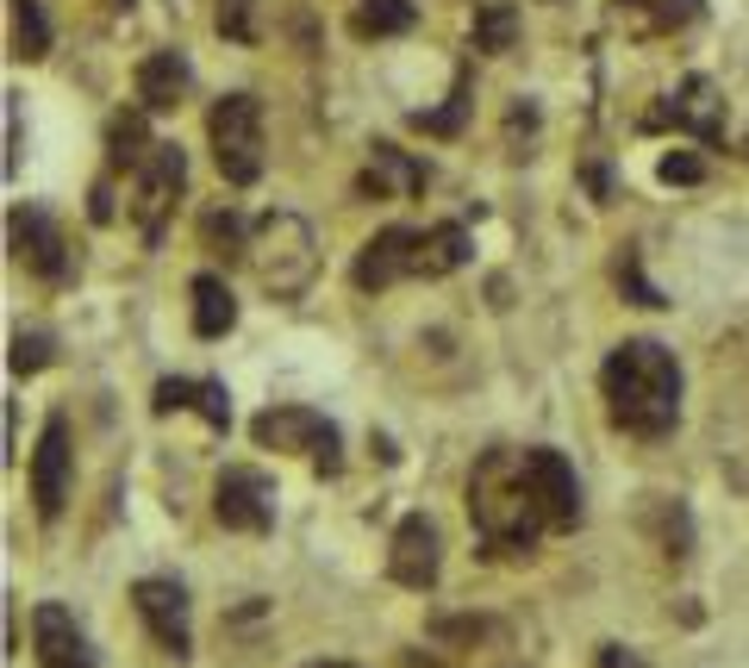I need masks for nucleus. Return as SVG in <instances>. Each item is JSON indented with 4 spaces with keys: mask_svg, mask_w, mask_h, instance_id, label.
Instances as JSON below:
<instances>
[{
    "mask_svg": "<svg viewBox=\"0 0 749 668\" xmlns=\"http://www.w3.org/2000/svg\"><path fill=\"white\" fill-rule=\"evenodd\" d=\"M607 406L631 438H669L681 419V363L656 337H624L600 369Z\"/></svg>",
    "mask_w": 749,
    "mask_h": 668,
    "instance_id": "obj_1",
    "label": "nucleus"
},
{
    "mask_svg": "<svg viewBox=\"0 0 749 668\" xmlns=\"http://www.w3.org/2000/svg\"><path fill=\"white\" fill-rule=\"evenodd\" d=\"M469 519L487 550H531L543 538V507L525 475V450H487L469 475Z\"/></svg>",
    "mask_w": 749,
    "mask_h": 668,
    "instance_id": "obj_2",
    "label": "nucleus"
},
{
    "mask_svg": "<svg viewBox=\"0 0 749 668\" xmlns=\"http://www.w3.org/2000/svg\"><path fill=\"white\" fill-rule=\"evenodd\" d=\"M250 269L275 301H300L319 275V238L300 213H263L250 225Z\"/></svg>",
    "mask_w": 749,
    "mask_h": 668,
    "instance_id": "obj_3",
    "label": "nucleus"
},
{
    "mask_svg": "<svg viewBox=\"0 0 749 668\" xmlns=\"http://www.w3.org/2000/svg\"><path fill=\"white\" fill-rule=\"evenodd\" d=\"M207 144H213V163L231 188H250L263 176V107L256 95H219L207 112Z\"/></svg>",
    "mask_w": 749,
    "mask_h": 668,
    "instance_id": "obj_4",
    "label": "nucleus"
},
{
    "mask_svg": "<svg viewBox=\"0 0 749 668\" xmlns=\"http://www.w3.org/2000/svg\"><path fill=\"white\" fill-rule=\"evenodd\" d=\"M250 438L263 450H300V456H313L319 475L344 469V431L325 413H313V406H269V413L250 419Z\"/></svg>",
    "mask_w": 749,
    "mask_h": 668,
    "instance_id": "obj_5",
    "label": "nucleus"
},
{
    "mask_svg": "<svg viewBox=\"0 0 749 668\" xmlns=\"http://www.w3.org/2000/svg\"><path fill=\"white\" fill-rule=\"evenodd\" d=\"M213 512H219L225 531H244V538H263L275 525V481L250 462H225L219 481H213Z\"/></svg>",
    "mask_w": 749,
    "mask_h": 668,
    "instance_id": "obj_6",
    "label": "nucleus"
},
{
    "mask_svg": "<svg viewBox=\"0 0 749 668\" xmlns=\"http://www.w3.org/2000/svg\"><path fill=\"white\" fill-rule=\"evenodd\" d=\"M131 606H138L144 631L157 637V650L176 656V662H188V656H194L188 588H181V581H169V574H144V581H131Z\"/></svg>",
    "mask_w": 749,
    "mask_h": 668,
    "instance_id": "obj_7",
    "label": "nucleus"
},
{
    "mask_svg": "<svg viewBox=\"0 0 749 668\" xmlns=\"http://www.w3.org/2000/svg\"><path fill=\"white\" fill-rule=\"evenodd\" d=\"M69 475H76V450H69V419L50 413L45 431H38V450H32V507L38 519H57L69 500Z\"/></svg>",
    "mask_w": 749,
    "mask_h": 668,
    "instance_id": "obj_8",
    "label": "nucleus"
},
{
    "mask_svg": "<svg viewBox=\"0 0 749 668\" xmlns=\"http://www.w3.org/2000/svg\"><path fill=\"white\" fill-rule=\"evenodd\" d=\"M437 569H444V543H437V525H431L425 512H406L394 525V543H387V574H394L400 588H437Z\"/></svg>",
    "mask_w": 749,
    "mask_h": 668,
    "instance_id": "obj_9",
    "label": "nucleus"
},
{
    "mask_svg": "<svg viewBox=\"0 0 749 668\" xmlns=\"http://www.w3.org/2000/svg\"><path fill=\"white\" fill-rule=\"evenodd\" d=\"M525 475H531V488H538V507H543L550 525H556V531L581 525V481H574V462L562 456V450L531 444L525 450Z\"/></svg>",
    "mask_w": 749,
    "mask_h": 668,
    "instance_id": "obj_10",
    "label": "nucleus"
},
{
    "mask_svg": "<svg viewBox=\"0 0 749 668\" xmlns=\"http://www.w3.org/2000/svg\"><path fill=\"white\" fill-rule=\"evenodd\" d=\"M181 181H188V157H181V144H157L150 163H144V181H138V225H144V244H162V219L176 207Z\"/></svg>",
    "mask_w": 749,
    "mask_h": 668,
    "instance_id": "obj_11",
    "label": "nucleus"
},
{
    "mask_svg": "<svg viewBox=\"0 0 749 668\" xmlns=\"http://www.w3.org/2000/svg\"><path fill=\"white\" fill-rule=\"evenodd\" d=\"M7 238H13V256L32 275H45V282H63L69 275V244H63V232H57V219H50L45 207H13Z\"/></svg>",
    "mask_w": 749,
    "mask_h": 668,
    "instance_id": "obj_12",
    "label": "nucleus"
},
{
    "mask_svg": "<svg viewBox=\"0 0 749 668\" xmlns=\"http://www.w3.org/2000/svg\"><path fill=\"white\" fill-rule=\"evenodd\" d=\"M418 244H425V232H413V225L375 232V238L363 244V256H356V287H363V294H382V287L400 282V275H418Z\"/></svg>",
    "mask_w": 749,
    "mask_h": 668,
    "instance_id": "obj_13",
    "label": "nucleus"
},
{
    "mask_svg": "<svg viewBox=\"0 0 749 668\" xmlns=\"http://www.w3.org/2000/svg\"><path fill=\"white\" fill-rule=\"evenodd\" d=\"M32 650H38V668H95L88 631L76 625V612L63 600H45L32 612Z\"/></svg>",
    "mask_w": 749,
    "mask_h": 668,
    "instance_id": "obj_14",
    "label": "nucleus"
},
{
    "mask_svg": "<svg viewBox=\"0 0 749 668\" xmlns=\"http://www.w3.org/2000/svg\"><path fill=\"white\" fill-rule=\"evenodd\" d=\"M188 81H194V63L181 57V50H150V57L138 63V100H144V112L181 107Z\"/></svg>",
    "mask_w": 749,
    "mask_h": 668,
    "instance_id": "obj_15",
    "label": "nucleus"
},
{
    "mask_svg": "<svg viewBox=\"0 0 749 668\" xmlns=\"http://www.w3.org/2000/svg\"><path fill=\"white\" fill-rule=\"evenodd\" d=\"M425 181H431V169L413 163L406 150H394V144H375V150H368L363 194H375V200H406V194H418Z\"/></svg>",
    "mask_w": 749,
    "mask_h": 668,
    "instance_id": "obj_16",
    "label": "nucleus"
},
{
    "mask_svg": "<svg viewBox=\"0 0 749 668\" xmlns=\"http://www.w3.org/2000/svg\"><path fill=\"white\" fill-rule=\"evenodd\" d=\"M662 119H674V126H687V131H700L706 144L725 138V100H712V81H706V76H687L681 95L656 112L650 126H662Z\"/></svg>",
    "mask_w": 749,
    "mask_h": 668,
    "instance_id": "obj_17",
    "label": "nucleus"
},
{
    "mask_svg": "<svg viewBox=\"0 0 749 668\" xmlns=\"http://www.w3.org/2000/svg\"><path fill=\"white\" fill-rule=\"evenodd\" d=\"M194 332L200 337H225L231 325H238V301H231V287H225V275H194Z\"/></svg>",
    "mask_w": 749,
    "mask_h": 668,
    "instance_id": "obj_18",
    "label": "nucleus"
},
{
    "mask_svg": "<svg viewBox=\"0 0 749 668\" xmlns=\"http://www.w3.org/2000/svg\"><path fill=\"white\" fill-rule=\"evenodd\" d=\"M519 45V7L512 0H481L475 7V50L481 57H506Z\"/></svg>",
    "mask_w": 749,
    "mask_h": 668,
    "instance_id": "obj_19",
    "label": "nucleus"
},
{
    "mask_svg": "<svg viewBox=\"0 0 749 668\" xmlns=\"http://www.w3.org/2000/svg\"><path fill=\"white\" fill-rule=\"evenodd\" d=\"M469 263V232L463 225H431L418 244V275H456Z\"/></svg>",
    "mask_w": 749,
    "mask_h": 668,
    "instance_id": "obj_20",
    "label": "nucleus"
},
{
    "mask_svg": "<svg viewBox=\"0 0 749 668\" xmlns=\"http://www.w3.org/2000/svg\"><path fill=\"white\" fill-rule=\"evenodd\" d=\"M150 126H144V112H119L107 126V157H112V169H144L150 163Z\"/></svg>",
    "mask_w": 749,
    "mask_h": 668,
    "instance_id": "obj_21",
    "label": "nucleus"
},
{
    "mask_svg": "<svg viewBox=\"0 0 749 668\" xmlns=\"http://www.w3.org/2000/svg\"><path fill=\"white\" fill-rule=\"evenodd\" d=\"M413 19H418L413 0H363L356 7V38H400L413 32Z\"/></svg>",
    "mask_w": 749,
    "mask_h": 668,
    "instance_id": "obj_22",
    "label": "nucleus"
},
{
    "mask_svg": "<svg viewBox=\"0 0 749 668\" xmlns=\"http://www.w3.org/2000/svg\"><path fill=\"white\" fill-rule=\"evenodd\" d=\"M200 238H207V250L225 256V263H231V256H250V232H244L238 213H207V219H200Z\"/></svg>",
    "mask_w": 749,
    "mask_h": 668,
    "instance_id": "obj_23",
    "label": "nucleus"
},
{
    "mask_svg": "<svg viewBox=\"0 0 749 668\" xmlns=\"http://www.w3.org/2000/svg\"><path fill=\"white\" fill-rule=\"evenodd\" d=\"M13 26H19V57H50V19L45 0H13Z\"/></svg>",
    "mask_w": 749,
    "mask_h": 668,
    "instance_id": "obj_24",
    "label": "nucleus"
},
{
    "mask_svg": "<svg viewBox=\"0 0 749 668\" xmlns=\"http://www.w3.org/2000/svg\"><path fill=\"white\" fill-rule=\"evenodd\" d=\"M469 88L456 81V95H450V107H437V112H413V126L418 131H437V138H450V131H463V119H469Z\"/></svg>",
    "mask_w": 749,
    "mask_h": 668,
    "instance_id": "obj_25",
    "label": "nucleus"
},
{
    "mask_svg": "<svg viewBox=\"0 0 749 668\" xmlns=\"http://www.w3.org/2000/svg\"><path fill=\"white\" fill-rule=\"evenodd\" d=\"M219 32L231 38V45H256V0H219Z\"/></svg>",
    "mask_w": 749,
    "mask_h": 668,
    "instance_id": "obj_26",
    "label": "nucleus"
},
{
    "mask_svg": "<svg viewBox=\"0 0 749 668\" xmlns=\"http://www.w3.org/2000/svg\"><path fill=\"white\" fill-rule=\"evenodd\" d=\"M624 13H638V7H656V26H693L706 13L700 0H619Z\"/></svg>",
    "mask_w": 749,
    "mask_h": 668,
    "instance_id": "obj_27",
    "label": "nucleus"
},
{
    "mask_svg": "<svg viewBox=\"0 0 749 668\" xmlns=\"http://www.w3.org/2000/svg\"><path fill=\"white\" fill-rule=\"evenodd\" d=\"M194 413L207 419L213 431L231 425V394H225V382H200V394H194Z\"/></svg>",
    "mask_w": 749,
    "mask_h": 668,
    "instance_id": "obj_28",
    "label": "nucleus"
},
{
    "mask_svg": "<svg viewBox=\"0 0 749 668\" xmlns=\"http://www.w3.org/2000/svg\"><path fill=\"white\" fill-rule=\"evenodd\" d=\"M50 363V337L45 332H19L13 337V375H38Z\"/></svg>",
    "mask_w": 749,
    "mask_h": 668,
    "instance_id": "obj_29",
    "label": "nucleus"
},
{
    "mask_svg": "<svg viewBox=\"0 0 749 668\" xmlns=\"http://www.w3.org/2000/svg\"><path fill=\"white\" fill-rule=\"evenodd\" d=\"M194 394H200V382H188V375H162L157 394H150V406H157V413H181V406H194Z\"/></svg>",
    "mask_w": 749,
    "mask_h": 668,
    "instance_id": "obj_30",
    "label": "nucleus"
},
{
    "mask_svg": "<svg viewBox=\"0 0 749 668\" xmlns=\"http://www.w3.org/2000/svg\"><path fill=\"white\" fill-rule=\"evenodd\" d=\"M700 176H706L700 157H687V150H669V157H662V181H669V188H693Z\"/></svg>",
    "mask_w": 749,
    "mask_h": 668,
    "instance_id": "obj_31",
    "label": "nucleus"
},
{
    "mask_svg": "<svg viewBox=\"0 0 749 668\" xmlns=\"http://www.w3.org/2000/svg\"><path fill=\"white\" fill-rule=\"evenodd\" d=\"M619 282L631 287V301H638V306H669V301H662V294L650 287V275L638 269V256H624V263H619Z\"/></svg>",
    "mask_w": 749,
    "mask_h": 668,
    "instance_id": "obj_32",
    "label": "nucleus"
},
{
    "mask_svg": "<svg viewBox=\"0 0 749 668\" xmlns=\"http://www.w3.org/2000/svg\"><path fill=\"white\" fill-rule=\"evenodd\" d=\"M7 176L19 169V95H7V163H0Z\"/></svg>",
    "mask_w": 749,
    "mask_h": 668,
    "instance_id": "obj_33",
    "label": "nucleus"
},
{
    "mask_svg": "<svg viewBox=\"0 0 749 668\" xmlns=\"http://www.w3.org/2000/svg\"><path fill=\"white\" fill-rule=\"evenodd\" d=\"M88 219H95V225H112V188H107V181H100L95 200H88Z\"/></svg>",
    "mask_w": 749,
    "mask_h": 668,
    "instance_id": "obj_34",
    "label": "nucleus"
},
{
    "mask_svg": "<svg viewBox=\"0 0 749 668\" xmlns=\"http://www.w3.org/2000/svg\"><path fill=\"white\" fill-rule=\"evenodd\" d=\"M600 668H643V662L624 650V644H607V650H600Z\"/></svg>",
    "mask_w": 749,
    "mask_h": 668,
    "instance_id": "obj_35",
    "label": "nucleus"
},
{
    "mask_svg": "<svg viewBox=\"0 0 749 668\" xmlns=\"http://www.w3.org/2000/svg\"><path fill=\"white\" fill-rule=\"evenodd\" d=\"M313 668H356V662H313Z\"/></svg>",
    "mask_w": 749,
    "mask_h": 668,
    "instance_id": "obj_36",
    "label": "nucleus"
},
{
    "mask_svg": "<svg viewBox=\"0 0 749 668\" xmlns=\"http://www.w3.org/2000/svg\"><path fill=\"white\" fill-rule=\"evenodd\" d=\"M112 7H131V0H112Z\"/></svg>",
    "mask_w": 749,
    "mask_h": 668,
    "instance_id": "obj_37",
    "label": "nucleus"
}]
</instances>
